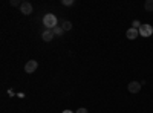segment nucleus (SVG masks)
Here are the masks:
<instances>
[{
	"label": "nucleus",
	"instance_id": "1a4fd4ad",
	"mask_svg": "<svg viewBox=\"0 0 153 113\" xmlns=\"http://www.w3.org/2000/svg\"><path fill=\"white\" fill-rule=\"evenodd\" d=\"M51 31L54 32V35H58V37H61L63 34H65V31H63V28H61V26H55L54 29H51Z\"/></svg>",
	"mask_w": 153,
	"mask_h": 113
},
{
	"label": "nucleus",
	"instance_id": "423d86ee",
	"mask_svg": "<svg viewBox=\"0 0 153 113\" xmlns=\"http://www.w3.org/2000/svg\"><path fill=\"white\" fill-rule=\"evenodd\" d=\"M138 35H139V31H138V29H135V28L127 29V32H126V37H127L129 40H135Z\"/></svg>",
	"mask_w": 153,
	"mask_h": 113
},
{
	"label": "nucleus",
	"instance_id": "7ed1b4c3",
	"mask_svg": "<svg viewBox=\"0 0 153 113\" xmlns=\"http://www.w3.org/2000/svg\"><path fill=\"white\" fill-rule=\"evenodd\" d=\"M37 67H38V63L35 60H29L26 63V66H25V72L26 73H34L37 70Z\"/></svg>",
	"mask_w": 153,
	"mask_h": 113
},
{
	"label": "nucleus",
	"instance_id": "39448f33",
	"mask_svg": "<svg viewBox=\"0 0 153 113\" xmlns=\"http://www.w3.org/2000/svg\"><path fill=\"white\" fill-rule=\"evenodd\" d=\"M141 83H138V81H132V83H129V86H127V89H129V92L130 93H139L141 92Z\"/></svg>",
	"mask_w": 153,
	"mask_h": 113
},
{
	"label": "nucleus",
	"instance_id": "2eb2a0df",
	"mask_svg": "<svg viewBox=\"0 0 153 113\" xmlns=\"http://www.w3.org/2000/svg\"><path fill=\"white\" fill-rule=\"evenodd\" d=\"M63 113H74V112H71V110H63Z\"/></svg>",
	"mask_w": 153,
	"mask_h": 113
},
{
	"label": "nucleus",
	"instance_id": "9d476101",
	"mask_svg": "<svg viewBox=\"0 0 153 113\" xmlns=\"http://www.w3.org/2000/svg\"><path fill=\"white\" fill-rule=\"evenodd\" d=\"M61 28H63V31H65V32H66V31H71V29H72V23H71V21H65Z\"/></svg>",
	"mask_w": 153,
	"mask_h": 113
},
{
	"label": "nucleus",
	"instance_id": "20e7f679",
	"mask_svg": "<svg viewBox=\"0 0 153 113\" xmlns=\"http://www.w3.org/2000/svg\"><path fill=\"white\" fill-rule=\"evenodd\" d=\"M32 5L29 3V2H22V5H20V12L23 16H29L31 12H32Z\"/></svg>",
	"mask_w": 153,
	"mask_h": 113
},
{
	"label": "nucleus",
	"instance_id": "ddd939ff",
	"mask_svg": "<svg viewBox=\"0 0 153 113\" xmlns=\"http://www.w3.org/2000/svg\"><path fill=\"white\" fill-rule=\"evenodd\" d=\"M22 3L19 2V0H11V6H20Z\"/></svg>",
	"mask_w": 153,
	"mask_h": 113
},
{
	"label": "nucleus",
	"instance_id": "4468645a",
	"mask_svg": "<svg viewBox=\"0 0 153 113\" xmlns=\"http://www.w3.org/2000/svg\"><path fill=\"white\" fill-rule=\"evenodd\" d=\"M75 113H89V112H87V109H84V107H81V109H78V110H76Z\"/></svg>",
	"mask_w": 153,
	"mask_h": 113
},
{
	"label": "nucleus",
	"instance_id": "6e6552de",
	"mask_svg": "<svg viewBox=\"0 0 153 113\" xmlns=\"http://www.w3.org/2000/svg\"><path fill=\"white\" fill-rule=\"evenodd\" d=\"M144 9L147 12H152L153 11V0H147V2L144 3Z\"/></svg>",
	"mask_w": 153,
	"mask_h": 113
},
{
	"label": "nucleus",
	"instance_id": "f257e3e1",
	"mask_svg": "<svg viewBox=\"0 0 153 113\" xmlns=\"http://www.w3.org/2000/svg\"><path fill=\"white\" fill-rule=\"evenodd\" d=\"M43 24L46 26V29H54L55 26H58V24H57V17L49 12V14H46L43 17Z\"/></svg>",
	"mask_w": 153,
	"mask_h": 113
},
{
	"label": "nucleus",
	"instance_id": "9b49d317",
	"mask_svg": "<svg viewBox=\"0 0 153 113\" xmlns=\"http://www.w3.org/2000/svg\"><path fill=\"white\" fill-rule=\"evenodd\" d=\"M141 21H139V20H133V23H132V28H135V29H139V28H141Z\"/></svg>",
	"mask_w": 153,
	"mask_h": 113
},
{
	"label": "nucleus",
	"instance_id": "f8f14e48",
	"mask_svg": "<svg viewBox=\"0 0 153 113\" xmlns=\"http://www.w3.org/2000/svg\"><path fill=\"white\" fill-rule=\"evenodd\" d=\"M61 3L65 5V6H71V5H74V0H63Z\"/></svg>",
	"mask_w": 153,
	"mask_h": 113
},
{
	"label": "nucleus",
	"instance_id": "f03ea898",
	"mask_svg": "<svg viewBox=\"0 0 153 113\" xmlns=\"http://www.w3.org/2000/svg\"><path fill=\"white\" fill-rule=\"evenodd\" d=\"M138 31H139V35L144 37V38H147V37H152V34H153V28H152V24H149V23L141 24V28H139Z\"/></svg>",
	"mask_w": 153,
	"mask_h": 113
},
{
	"label": "nucleus",
	"instance_id": "0eeeda50",
	"mask_svg": "<svg viewBox=\"0 0 153 113\" xmlns=\"http://www.w3.org/2000/svg\"><path fill=\"white\" fill-rule=\"evenodd\" d=\"M54 32L52 31H51V29H46L43 34H42V38H43V41H51V40H52L54 38Z\"/></svg>",
	"mask_w": 153,
	"mask_h": 113
}]
</instances>
